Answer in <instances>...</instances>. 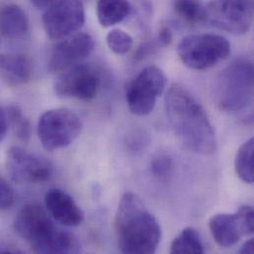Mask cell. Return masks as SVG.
Instances as JSON below:
<instances>
[{"label":"cell","instance_id":"obj_2","mask_svg":"<svg viewBox=\"0 0 254 254\" xmlns=\"http://www.w3.org/2000/svg\"><path fill=\"white\" fill-rule=\"evenodd\" d=\"M117 244L123 254H154L161 240L156 218L134 193H125L115 215Z\"/></svg>","mask_w":254,"mask_h":254},{"label":"cell","instance_id":"obj_12","mask_svg":"<svg viewBox=\"0 0 254 254\" xmlns=\"http://www.w3.org/2000/svg\"><path fill=\"white\" fill-rule=\"evenodd\" d=\"M100 87V77L90 66L77 64L65 71L55 83V92L62 98L93 100Z\"/></svg>","mask_w":254,"mask_h":254},{"label":"cell","instance_id":"obj_20","mask_svg":"<svg viewBox=\"0 0 254 254\" xmlns=\"http://www.w3.org/2000/svg\"><path fill=\"white\" fill-rule=\"evenodd\" d=\"M172 8L174 13L187 24L206 21V6L200 0H173Z\"/></svg>","mask_w":254,"mask_h":254},{"label":"cell","instance_id":"obj_19","mask_svg":"<svg viewBox=\"0 0 254 254\" xmlns=\"http://www.w3.org/2000/svg\"><path fill=\"white\" fill-rule=\"evenodd\" d=\"M170 253L202 254L205 253L200 234L193 228H185L172 242Z\"/></svg>","mask_w":254,"mask_h":254},{"label":"cell","instance_id":"obj_26","mask_svg":"<svg viewBox=\"0 0 254 254\" xmlns=\"http://www.w3.org/2000/svg\"><path fill=\"white\" fill-rule=\"evenodd\" d=\"M8 127H9V125H8L5 108L0 107V141L3 140L4 137L6 136Z\"/></svg>","mask_w":254,"mask_h":254},{"label":"cell","instance_id":"obj_15","mask_svg":"<svg viewBox=\"0 0 254 254\" xmlns=\"http://www.w3.org/2000/svg\"><path fill=\"white\" fill-rule=\"evenodd\" d=\"M33 74V64L22 54L0 56V77L10 85L27 83Z\"/></svg>","mask_w":254,"mask_h":254},{"label":"cell","instance_id":"obj_23","mask_svg":"<svg viewBox=\"0 0 254 254\" xmlns=\"http://www.w3.org/2000/svg\"><path fill=\"white\" fill-rule=\"evenodd\" d=\"M173 162L170 156L166 154H158L150 164L152 174L158 179H166L172 172Z\"/></svg>","mask_w":254,"mask_h":254},{"label":"cell","instance_id":"obj_24","mask_svg":"<svg viewBox=\"0 0 254 254\" xmlns=\"http://www.w3.org/2000/svg\"><path fill=\"white\" fill-rule=\"evenodd\" d=\"M14 200L13 188L7 181L0 179V211L9 209L14 204Z\"/></svg>","mask_w":254,"mask_h":254},{"label":"cell","instance_id":"obj_14","mask_svg":"<svg viewBox=\"0 0 254 254\" xmlns=\"http://www.w3.org/2000/svg\"><path fill=\"white\" fill-rule=\"evenodd\" d=\"M45 204L51 217L64 227H78L84 221V213L80 207L69 194L61 189L47 192Z\"/></svg>","mask_w":254,"mask_h":254},{"label":"cell","instance_id":"obj_25","mask_svg":"<svg viewBox=\"0 0 254 254\" xmlns=\"http://www.w3.org/2000/svg\"><path fill=\"white\" fill-rule=\"evenodd\" d=\"M172 39H173V35H172V32H171V30L169 28L163 27L159 31L157 40H158V43L161 46H168L169 44H171Z\"/></svg>","mask_w":254,"mask_h":254},{"label":"cell","instance_id":"obj_1","mask_svg":"<svg viewBox=\"0 0 254 254\" xmlns=\"http://www.w3.org/2000/svg\"><path fill=\"white\" fill-rule=\"evenodd\" d=\"M164 102L167 120L184 146L203 155L215 152V129L204 108L188 90L173 84L167 90Z\"/></svg>","mask_w":254,"mask_h":254},{"label":"cell","instance_id":"obj_18","mask_svg":"<svg viewBox=\"0 0 254 254\" xmlns=\"http://www.w3.org/2000/svg\"><path fill=\"white\" fill-rule=\"evenodd\" d=\"M235 169L240 179L246 183L254 182V138L251 137L239 148L236 159Z\"/></svg>","mask_w":254,"mask_h":254},{"label":"cell","instance_id":"obj_17","mask_svg":"<svg viewBox=\"0 0 254 254\" xmlns=\"http://www.w3.org/2000/svg\"><path fill=\"white\" fill-rule=\"evenodd\" d=\"M131 13V6L127 0H98L97 17L101 26L108 28L115 26Z\"/></svg>","mask_w":254,"mask_h":254},{"label":"cell","instance_id":"obj_11","mask_svg":"<svg viewBox=\"0 0 254 254\" xmlns=\"http://www.w3.org/2000/svg\"><path fill=\"white\" fill-rule=\"evenodd\" d=\"M6 163L11 178L18 183H42L49 180L53 173L50 160L20 146H12L8 150Z\"/></svg>","mask_w":254,"mask_h":254},{"label":"cell","instance_id":"obj_21","mask_svg":"<svg viewBox=\"0 0 254 254\" xmlns=\"http://www.w3.org/2000/svg\"><path fill=\"white\" fill-rule=\"evenodd\" d=\"M5 111L8 125L12 127L16 136L22 141H28L31 136V125L22 110L17 106L10 105L5 108Z\"/></svg>","mask_w":254,"mask_h":254},{"label":"cell","instance_id":"obj_4","mask_svg":"<svg viewBox=\"0 0 254 254\" xmlns=\"http://www.w3.org/2000/svg\"><path fill=\"white\" fill-rule=\"evenodd\" d=\"M218 105L230 114L243 113L254 102V64L246 58L231 63L222 72L217 86Z\"/></svg>","mask_w":254,"mask_h":254},{"label":"cell","instance_id":"obj_6","mask_svg":"<svg viewBox=\"0 0 254 254\" xmlns=\"http://www.w3.org/2000/svg\"><path fill=\"white\" fill-rule=\"evenodd\" d=\"M82 128V121L75 113L66 109H53L40 117L38 135L43 147L54 151L71 144Z\"/></svg>","mask_w":254,"mask_h":254},{"label":"cell","instance_id":"obj_3","mask_svg":"<svg viewBox=\"0 0 254 254\" xmlns=\"http://www.w3.org/2000/svg\"><path fill=\"white\" fill-rule=\"evenodd\" d=\"M14 228L36 254H77L80 245L76 238L59 229L50 214L39 204L24 205L18 212Z\"/></svg>","mask_w":254,"mask_h":254},{"label":"cell","instance_id":"obj_28","mask_svg":"<svg viewBox=\"0 0 254 254\" xmlns=\"http://www.w3.org/2000/svg\"><path fill=\"white\" fill-rule=\"evenodd\" d=\"M254 239H251L246 242V244L243 246V248L240 251V254H252L254 253Z\"/></svg>","mask_w":254,"mask_h":254},{"label":"cell","instance_id":"obj_22","mask_svg":"<svg viewBox=\"0 0 254 254\" xmlns=\"http://www.w3.org/2000/svg\"><path fill=\"white\" fill-rule=\"evenodd\" d=\"M108 48L116 55H126L133 45V40L127 32L121 29H113L106 36Z\"/></svg>","mask_w":254,"mask_h":254},{"label":"cell","instance_id":"obj_5","mask_svg":"<svg viewBox=\"0 0 254 254\" xmlns=\"http://www.w3.org/2000/svg\"><path fill=\"white\" fill-rule=\"evenodd\" d=\"M177 54L188 68L205 70L229 58L231 43L227 38L217 34L188 35L179 42Z\"/></svg>","mask_w":254,"mask_h":254},{"label":"cell","instance_id":"obj_8","mask_svg":"<svg viewBox=\"0 0 254 254\" xmlns=\"http://www.w3.org/2000/svg\"><path fill=\"white\" fill-rule=\"evenodd\" d=\"M253 19V0H213L206 6V21L235 35L249 33Z\"/></svg>","mask_w":254,"mask_h":254},{"label":"cell","instance_id":"obj_16","mask_svg":"<svg viewBox=\"0 0 254 254\" xmlns=\"http://www.w3.org/2000/svg\"><path fill=\"white\" fill-rule=\"evenodd\" d=\"M29 29V19L25 11L16 4L4 6L0 11V31L6 38L24 36Z\"/></svg>","mask_w":254,"mask_h":254},{"label":"cell","instance_id":"obj_27","mask_svg":"<svg viewBox=\"0 0 254 254\" xmlns=\"http://www.w3.org/2000/svg\"><path fill=\"white\" fill-rule=\"evenodd\" d=\"M30 1L35 7L39 8V9H48L50 6H52L58 0H30Z\"/></svg>","mask_w":254,"mask_h":254},{"label":"cell","instance_id":"obj_7","mask_svg":"<svg viewBox=\"0 0 254 254\" xmlns=\"http://www.w3.org/2000/svg\"><path fill=\"white\" fill-rule=\"evenodd\" d=\"M166 84V75L159 67L152 65L143 68L127 85L126 101L129 111L136 116L150 114Z\"/></svg>","mask_w":254,"mask_h":254},{"label":"cell","instance_id":"obj_13","mask_svg":"<svg viewBox=\"0 0 254 254\" xmlns=\"http://www.w3.org/2000/svg\"><path fill=\"white\" fill-rule=\"evenodd\" d=\"M94 40L87 33H76L61 40L53 49L49 68L53 72H64L86 59L94 49Z\"/></svg>","mask_w":254,"mask_h":254},{"label":"cell","instance_id":"obj_9","mask_svg":"<svg viewBox=\"0 0 254 254\" xmlns=\"http://www.w3.org/2000/svg\"><path fill=\"white\" fill-rule=\"evenodd\" d=\"M85 22V9L80 0H58L43 16L47 36L61 41L75 34Z\"/></svg>","mask_w":254,"mask_h":254},{"label":"cell","instance_id":"obj_10","mask_svg":"<svg viewBox=\"0 0 254 254\" xmlns=\"http://www.w3.org/2000/svg\"><path fill=\"white\" fill-rule=\"evenodd\" d=\"M215 242L222 248L236 246L245 236L254 232V211L252 206H242L235 214H218L209 221Z\"/></svg>","mask_w":254,"mask_h":254}]
</instances>
